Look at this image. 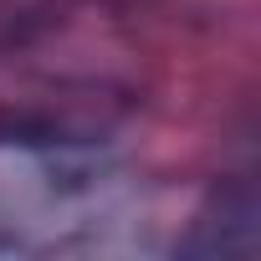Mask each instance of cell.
Segmentation results:
<instances>
[{
  "label": "cell",
  "mask_w": 261,
  "mask_h": 261,
  "mask_svg": "<svg viewBox=\"0 0 261 261\" xmlns=\"http://www.w3.org/2000/svg\"><path fill=\"white\" fill-rule=\"evenodd\" d=\"M179 251L185 256H251L256 251V190H251V179L215 185Z\"/></svg>",
  "instance_id": "1"
}]
</instances>
